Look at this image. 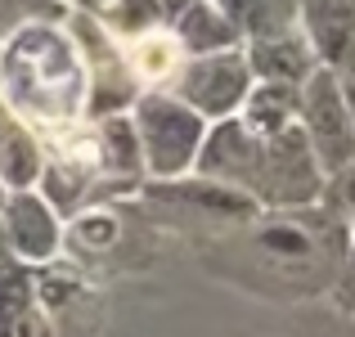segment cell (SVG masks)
Here are the masks:
<instances>
[{"mask_svg":"<svg viewBox=\"0 0 355 337\" xmlns=\"http://www.w3.org/2000/svg\"><path fill=\"white\" fill-rule=\"evenodd\" d=\"M86 63L63 27L27 23L0 50V104L27 130H63L86 117Z\"/></svg>","mask_w":355,"mask_h":337,"instance_id":"6da1fadb","label":"cell"},{"mask_svg":"<svg viewBox=\"0 0 355 337\" xmlns=\"http://www.w3.org/2000/svg\"><path fill=\"white\" fill-rule=\"evenodd\" d=\"M126 117H130V126H135L139 162H144V175L153 184L180 180V175L193 171L202 135H207V121L193 108H184L171 90H144V95L130 104Z\"/></svg>","mask_w":355,"mask_h":337,"instance_id":"7a4b0ae2","label":"cell"},{"mask_svg":"<svg viewBox=\"0 0 355 337\" xmlns=\"http://www.w3.org/2000/svg\"><path fill=\"white\" fill-rule=\"evenodd\" d=\"M297 126H302V135H306V144H311L324 175H333L338 166H347L355 157V126H351L347 104H342L338 72L315 68L297 86Z\"/></svg>","mask_w":355,"mask_h":337,"instance_id":"3957f363","label":"cell"},{"mask_svg":"<svg viewBox=\"0 0 355 337\" xmlns=\"http://www.w3.org/2000/svg\"><path fill=\"white\" fill-rule=\"evenodd\" d=\"M166 90H171L184 108L198 112L207 126H216V121H225V117H239L243 99H248V90H252L248 54L220 50V54H207V59H184Z\"/></svg>","mask_w":355,"mask_h":337,"instance_id":"277c9868","label":"cell"},{"mask_svg":"<svg viewBox=\"0 0 355 337\" xmlns=\"http://www.w3.org/2000/svg\"><path fill=\"white\" fill-rule=\"evenodd\" d=\"M0 230H5V239H9L14 261L18 266H32V270L54 266V257H59V248H63L59 211H54L36 189L9 193L5 207H0Z\"/></svg>","mask_w":355,"mask_h":337,"instance_id":"5b68a950","label":"cell"},{"mask_svg":"<svg viewBox=\"0 0 355 337\" xmlns=\"http://www.w3.org/2000/svg\"><path fill=\"white\" fill-rule=\"evenodd\" d=\"M297 14L315 63L338 77L355 72V0H302Z\"/></svg>","mask_w":355,"mask_h":337,"instance_id":"8992f818","label":"cell"},{"mask_svg":"<svg viewBox=\"0 0 355 337\" xmlns=\"http://www.w3.org/2000/svg\"><path fill=\"white\" fill-rule=\"evenodd\" d=\"M248 68H252V81H270V86H302L320 63H315L306 36H252L248 50Z\"/></svg>","mask_w":355,"mask_h":337,"instance_id":"52a82bcc","label":"cell"},{"mask_svg":"<svg viewBox=\"0 0 355 337\" xmlns=\"http://www.w3.org/2000/svg\"><path fill=\"white\" fill-rule=\"evenodd\" d=\"M121 63H126V72L135 77L139 95H144V90H166L171 86L175 72H180V63H184V50L171 36V27H157V32L135 36V41L121 45Z\"/></svg>","mask_w":355,"mask_h":337,"instance_id":"ba28073f","label":"cell"},{"mask_svg":"<svg viewBox=\"0 0 355 337\" xmlns=\"http://www.w3.org/2000/svg\"><path fill=\"white\" fill-rule=\"evenodd\" d=\"M171 36L180 41L184 59H207V54H220V50H239V27L220 14L211 0H198L189 14H180L171 23Z\"/></svg>","mask_w":355,"mask_h":337,"instance_id":"9c48e42d","label":"cell"},{"mask_svg":"<svg viewBox=\"0 0 355 337\" xmlns=\"http://www.w3.org/2000/svg\"><path fill=\"white\" fill-rule=\"evenodd\" d=\"M239 121L248 135L257 139H275L284 135L288 126H297V86H270V81H257L248 90L239 108Z\"/></svg>","mask_w":355,"mask_h":337,"instance_id":"30bf717a","label":"cell"},{"mask_svg":"<svg viewBox=\"0 0 355 337\" xmlns=\"http://www.w3.org/2000/svg\"><path fill=\"white\" fill-rule=\"evenodd\" d=\"M99 126V157H104V193L113 189H130V184L144 175V162H139V139L130 117H104Z\"/></svg>","mask_w":355,"mask_h":337,"instance_id":"8fae6325","label":"cell"},{"mask_svg":"<svg viewBox=\"0 0 355 337\" xmlns=\"http://www.w3.org/2000/svg\"><path fill=\"white\" fill-rule=\"evenodd\" d=\"M45 171V153H41V139L32 135L27 126H0V184L5 193H27L41 184Z\"/></svg>","mask_w":355,"mask_h":337,"instance_id":"7c38bea8","label":"cell"},{"mask_svg":"<svg viewBox=\"0 0 355 337\" xmlns=\"http://www.w3.org/2000/svg\"><path fill=\"white\" fill-rule=\"evenodd\" d=\"M117 239H121L117 211H108V207H86V211H77V216L68 221L59 252H72V257H104V252L113 248Z\"/></svg>","mask_w":355,"mask_h":337,"instance_id":"4fadbf2b","label":"cell"},{"mask_svg":"<svg viewBox=\"0 0 355 337\" xmlns=\"http://www.w3.org/2000/svg\"><path fill=\"white\" fill-rule=\"evenodd\" d=\"M95 23L104 27L113 41H135V36H148L157 32L162 23V9H157V0H104V9L95 14Z\"/></svg>","mask_w":355,"mask_h":337,"instance_id":"5bb4252c","label":"cell"},{"mask_svg":"<svg viewBox=\"0 0 355 337\" xmlns=\"http://www.w3.org/2000/svg\"><path fill=\"white\" fill-rule=\"evenodd\" d=\"M230 23L252 36H284L288 32V9H279V0H211Z\"/></svg>","mask_w":355,"mask_h":337,"instance_id":"9a60e30c","label":"cell"},{"mask_svg":"<svg viewBox=\"0 0 355 337\" xmlns=\"http://www.w3.org/2000/svg\"><path fill=\"white\" fill-rule=\"evenodd\" d=\"M320 202L333 211V216L355 221V157H351L347 166H338L333 175H324V193H320Z\"/></svg>","mask_w":355,"mask_h":337,"instance_id":"2e32d148","label":"cell"},{"mask_svg":"<svg viewBox=\"0 0 355 337\" xmlns=\"http://www.w3.org/2000/svg\"><path fill=\"white\" fill-rule=\"evenodd\" d=\"M333 297H338L342 311H355V221H351V248H347V261H342V270H338Z\"/></svg>","mask_w":355,"mask_h":337,"instance_id":"e0dca14e","label":"cell"},{"mask_svg":"<svg viewBox=\"0 0 355 337\" xmlns=\"http://www.w3.org/2000/svg\"><path fill=\"white\" fill-rule=\"evenodd\" d=\"M193 5H198V0H157V9H162V23H166V27H171L180 14H189Z\"/></svg>","mask_w":355,"mask_h":337,"instance_id":"ac0fdd59","label":"cell"},{"mask_svg":"<svg viewBox=\"0 0 355 337\" xmlns=\"http://www.w3.org/2000/svg\"><path fill=\"white\" fill-rule=\"evenodd\" d=\"M338 81H342V104H347L351 126H355V72H347V77H338Z\"/></svg>","mask_w":355,"mask_h":337,"instance_id":"d6986e66","label":"cell"},{"mask_svg":"<svg viewBox=\"0 0 355 337\" xmlns=\"http://www.w3.org/2000/svg\"><path fill=\"white\" fill-rule=\"evenodd\" d=\"M18 261H14V252H9V239H5V230H0V275H5V270H14Z\"/></svg>","mask_w":355,"mask_h":337,"instance_id":"ffe728a7","label":"cell"},{"mask_svg":"<svg viewBox=\"0 0 355 337\" xmlns=\"http://www.w3.org/2000/svg\"><path fill=\"white\" fill-rule=\"evenodd\" d=\"M5 198H9V193H5V184H0V207H5Z\"/></svg>","mask_w":355,"mask_h":337,"instance_id":"44dd1931","label":"cell"}]
</instances>
